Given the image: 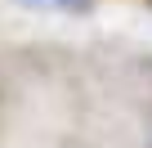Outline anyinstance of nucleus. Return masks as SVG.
<instances>
[{"label": "nucleus", "mask_w": 152, "mask_h": 148, "mask_svg": "<svg viewBox=\"0 0 152 148\" xmlns=\"http://www.w3.org/2000/svg\"><path fill=\"white\" fill-rule=\"evenodd\" d=\"M54 5H63V9H85L90 0H54Z\"/></svg>", "instance_id": "f257e3e1"}]
</instances>
